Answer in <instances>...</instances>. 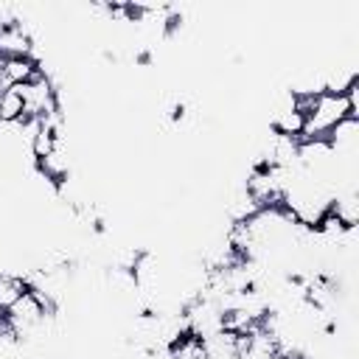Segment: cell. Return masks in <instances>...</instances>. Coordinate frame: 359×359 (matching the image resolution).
<instances>
[{
  "instance_id": "obj_1",
  "label": "cell",
  "mask_w": 359,
  "mask_h": 359,
  "mask_svg": "<svg viewBox=\"0 0 359 359\" xmlns=\"http://www.w3.org/2000/svg\"><path fill=\"white\" fill-rule=\"evenodd\" d=\"M359 118L348 101V95H337V93H317L309 112H306V126H303V137L300 140H311V137H323L345 118Z\"/></svg>"
},
{
  "instance_id": "obj_2",
  "label": "cell",
  "mask_w": 359,
  "mask_h": 359,
  "mask_svg": "<svg viewBox=\"0 0 359 359\" xmlns=\"http://www.w3.org/2000/svg\"><path fill=\"white\" fill-rule=\"evenodd\" d=\"M34 36L25 22L20 20H3L0 22V59H17V56H34Z\"/></svg>"
},
{
  "instance_id": "obj_3",
  "label": "cell",
  "mask_w": 359,
  "mask_h": 359,
  "mask_svg": "<svg viewBox=\"0 0 359 359\" xmlns=\"http://www.w3.org/2000/svg\"><path fill=\"white\" fill-rule=\"evenodd\" d=\"M0 67H3V76L11 87H22V84H31L42 70H39V62L34 56H17V59H0Z\"/></svg>"
},
{
  "instance_id": "obj_4",
  "label": "cell",
  "mask_w": 359,
  "mask_h": 359,
  "mask_svg": "<svg viewBox=\"0 0 359 359\" xmlns=\"http://www.w3.org/2000/svg\"><path fill=\"white\" fill-rule=\"evenodd\" d=\"M165 351H168V359H210L208 345H205V337H199V334H194V331L182 334V337H180L174 345H168Z\"/></svg>"
},
{
  "instance_id": "obj_5",
  "label": "cell",
  "mask_w": 359,
  "mask_h": 359,
  "mask_svg": "<svg viewBox=\"0 0 359 359\" xmlns=\"http://www.w3.org/2000/svg\"><path fill=\"white\" fill-rule=\"evenodd\" d=\"M25 118V98H22V90L20 87H8L0 93V123L3 126H11V123H20Z\"/></svg>"
},
{
  "instance_id": "obj_6",
  "label": "cell",
  "mask_w": 359,
  "mask_h": 359,
  "mask_svg": "<svg viewBox=\"0 0 359 359\" xmlns=\"http://www.w3.org/2000/svg\"><path fill=\"white\" fill-rule=\"evenodd\" d=\"M36 168H39V174H42L50 185H62V182L70 177V160H67V154H62V149H56L53 154L36 160Z\"/></svg>"
},
{
  "instance_id": "obj_7",
  "label": "cell",
  "mask_w": 359,
  "mask_h": 359,
  "mask_svg": "<svg viewBox=\"0 0 359 359\" xmlns=\"http://www.w3.org/2000/svg\"><path fill=\"white\" fill-rule=\"evenodd\" d=\"M28 289V280L22 275H11V272H0V314H6Z\"/></svg>"
}]
</instances>
